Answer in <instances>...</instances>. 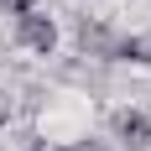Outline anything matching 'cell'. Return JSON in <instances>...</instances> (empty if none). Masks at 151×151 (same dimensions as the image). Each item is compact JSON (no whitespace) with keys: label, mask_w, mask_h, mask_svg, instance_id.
Instances as JSON below:
<instances>
[{"label":"cell","mask_w":151,"mask_h":151,"mask_svg":"<svg viewBox=\"0 0 151 151\" xmlns=\"http://www.w3.org/2000/svg\"><path fill=\"white\" fill-rule=\"evenodd\" d=\"M115 136H120L130 151H141V146H151V120L136 115V109H125V115H115Z\"/></svg>","instance_id":"obj_1"},{"label":"cell","mask_w":151,"mask_h":151,"mask_svg":"<svg viewBox=\"0 0 151 151\" xmlns=\"http://www.w3.org/2000/svg\"><path fill=\"white\" fill-rule=\"evenodd\" d=\"M21 42H26V47H37V52H52L58 26H52L47 16H21Z\"/></svg>","instance_id":"obj_2"},{"label":"cell","mask_w":151,"mask_h":151,"mask_svg":"<svg viewBox=\"0 0 151 151\" xmlns=\"http://www.w3.org/2000/svg\"><path fill=\"white\" fill-rule=\"evenodd\" d=\"M120 58H125V63H151V42H146V37H136V42H120Z\"/></svg>","instance_id":"obj_3"},{"label":"cell","mask_w":151,"mask_h":151,"mask_svg":"<svg viewBox=\"0 0 151 151\" xmlns=\"http://www.w3.org/2000/svg\"><path fill=\"white\" fill-rule=\"evenodd\" d=\"M5 16H31V0H5Z\"/></svg>","instance_id":"obj_4"},{"label":"cell","mask_w":151,"mask_h":151,"mask_svg":"<svg viewBox=\"0 0 151 151\" xmlns=\"http://www.w3.org/2000/svg\"><path fill=\"white\" fill-rule=\"evenodd\" d=\"M26 151H52V146H42V141H31V146H26Z\"/></svg>","instance_id":"obj_5"}]
</instances>
